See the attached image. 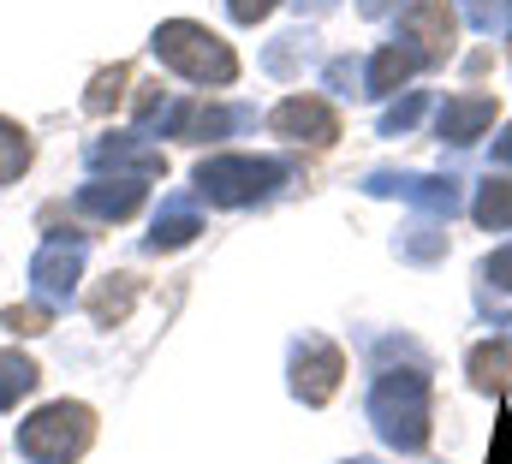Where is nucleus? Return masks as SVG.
<instances>
[{"mask_svg": "<svg viewBox=\"0 0 512 464\" xmlns=\"http://www.w3.org/2000/svg\"><path fill=\"white\" fill-rule=\"evenodd\" d=\"M483 280H495L501 292H512V244H507V250H495V256L483 262Z\"/></svg>", "mask_w": 512, "mask_h": 464, "instance_id": "nucleus-27", "label": "nucleus"}, {"mask_svg": "<svg viewBox=\"0 0 512 464\" xmlns=\"http://www.w3.org/2000/svg\"><path fill=\"white\" fill-rule=\"evenodd\" d=\"M399 0H364V18H382V12H393Z\"/></svg>", "mask_w": 512, "mask_h": 464, "instance_id": "nucleus-31", "label": "nucleus"}, {"mask_svg": "<svg viewBox=\"0 0 512 464\" xmlns=\"http://www.w3.org/2000/svg\"><path fill=\"white\" fill-rule=\"evenodd\" d=\"M399 42H405L423 66L453 60V12H447V0H417V6L405 12V24H399Z\"/></svg>", "mask_w": 512, "mask_h": 464, "instance_id": "nucleus-8", "label": "nucleus"}, {"mask_svg": "<svg viewBox=\"0 0 512 464\" xmlns=\"http://www.w3.org/2000/svg\"><path fill=\"white\" fill-rule=\"evenodd\" d=\"M197 232H203V221H197V209H191V203H167V209L155 215V227H149V238H143V244L161 256V250H179V244H191Z\"/></svg>", "mask_w": 512, "mask_h": 464, "instance_id": "nucleus-16", "label": "nucleus"}, {"mask_svg": "<svg viewBox=\"0 0 512 464\" xmlns=\"http://www.w3.org/2000/svg\"><path fill=\"white\" fill-rule=\"evenodd\" d=\"M96 441V411L78 405V399H60V405H42L24 429H18V453L30 464H72L90 453Z\"/></svg>", "mask_w": 512, "mask_h": 464, "instance_id": "nucleus-3", "label": "nucleus"}, {"mask_svg": "<svg viewBox=\"0 0 512 464\" xmlns=\"http://www.w3.org/2000/svg\"><path fill=\"white\" fill-rule=\"evenodd\" d=\"M12 334H48L54 328V304H24V310H6L0 316Z\"/></svg>", "mask_w": 512, "mask_h": 464, "instance_id": "nucleus-26", "label": "nucleus"}, {"mask_svg": "<svg viewBox=\"0 0 512 464\" xmlns=\"http://www.w3.org/2000/svg\"><path fill=\"white\" fill-rule=\"evenodd\" d=\"M268 131L286 137V143H334L340 137V114L322 102V96H286L274 114H268Z\"/></svg>", "mask_w": 512, "mask_h": 464, "instance_id": "nucleus-9", "label": "nucleus"}, {"mask_svg": "<svg viewBox=\"0 0 512 464\" xmlns=\"http://www.w3.org/2000/svg\"><path fill=\"white\" fill-rule=\"evenodd\" d=\"M227 6H233V18H239V24H262L280 0H227Z\"/></svg>", "mask_w": 512, "mask_h": 464, "instance_id": "nucleus-28", "label": "nucleus"}, {"mask_svg": "<svg viewBox=\"0 0 512 464\" xmlns=\"http://www.w3.org/2000/svg\"><path fill=\"white\" fill-rule=\"evenodd\" d=\"M298 60H310V36H304V30H292V36H280V42L268 48V72H274V78H292Z\"/></svg>", "mask_w": 512, "mask_h": 464, "instance_id": "nucleus-23", "label": "nucleus"}, {"mask_svg": "<svg viewBox=\"0 0 512 464\" xmlns=\"http://www.w3.org/2000/svg\"><path fill=\"white\" fill-rule=\"evenodd\" d=\"M143 131H114V137H96L90 143V167L96 173H120V179H161L167 173V161H161V149H149V143H137Z\"/></svg>", "mask_w": 512, "mask_h": 464, "instance_id": "nucleus-11", "label": "nucleus"}, {"mask_svg": "<svg viewBox=\"0 0 512 464\" xmlns=\"http://www.w3.org/2000/svg\"><path fill=\"white\" fill-rule=\"evenodd\" d=\"M286 179H292L286 161H268V155H215V161L197 167V197L215 203V209H239V203L274 197Z\"/></svg>", "mask_w": 512, "mask_h": 464, "instance_id": "nucleus-4", "label": "nucleus"}, {"mask_svg": "<svg viewBox=\"0 0 512 464\" xmlns=\"http://www.w3.org/2000/svg\"><path fill=\"white\" fill-rule=\"evenodd\" d=\"M245 119H251L245 108H215V102H203V96H197V102H173V108L155 119V125H161L167 137H185V143H209V137H233Z\"/></svg>", "mask_w": 512, "mask_h": 464, "instance_id": "nucleus-10", "label": "nucleus"}, {"mask_svg": "<svg viewBox=\"0 0 512 464\" xmlns=\"http://www.w3.org/2000/svg\"><path fill=\"white\" fill-rule=\"evenodd\" d=\"M423 114H429V96H423V90H411L405 102H393V108L382 114V137H399V131H411V125H417Z\"/></svg>", "mask_w": 512, "mask_h": 464, "instance_id": "nucleus-24", "label": "nucleus"}, {"mask_svg": "<svg viewBox=\"0 0 512 464\" xmlns=\"http://www.w3.org/2000/svg\"><path fill=\"white\" fill-rule=\"evenodd\" d=\"M84 250H90V232H54V238L36 250L30 286H36L42 304H66V298H72V286H78V274H84Z\"/></svg>", "mask_w": 512, "mask_h": 464, "instance_id": "nucleus-5", "label": "nucleus"}, {"mask_svg": "<svg viewBox=\"0 0 512 464\" xmlns=\"http://www.w3.org/2000/svg\"><path fill=\"white\" fill-rule=\"evenodd\" d=\"M346 464H376V459H346Z\"/></svg>", "mask_w": 512, "mask_h": 464, "instance_id": "nucleus-32", "label": "nucleus"}, {"mask_svg": "<svg viewBox=\"0 0 512 464\" xmlns=\"http://www.w3.org/2000/svg\"><path fill=\"white\" fill-rule=\"evenodd\" d=\"M471 215H477V227H489V232H507V227H512V179H489V185L477 191V203H471Z\"/></svg>", "mask_w": 512, "mask_h": 464, "instance_id": "nucleus-18", "label": "nucleus"}, {"mask_svg": "<svg viewBox=\"0 0 512 464\" xmlns=\"http://www.w3.org/2000/svg\"><path fill=\"white\" fill-rule=\"evenodd\" d=\"M131 304H137V280H131V274H108V286L90 298V316H96L102 328H114V322H126Z\"/></svg>", "mask_w": 512, "mask_h": 464, "instance_id": "nucleus-17", "label": "nucleus"}, {"mask_svg": "<svg viewBox=\"0 0 512 464\" xmlns=\"http://www.w3.org/2000/svg\"><path fill=\"white\" fill-rule=\"evenodd\" d=\"M399 250H405L411 262H435V256L447 250V232H435V221L423 215V221H411V227H405V238H399Z\"/></svg>", "mask_w": 512, "mask_h": 464, "instance_id": "nucleus-22", "label": "nucleus"}, {"mask_svg": "<svg viewBox=\"0 0 512 464\" xmlns=\"http://www.w3.org/2000/svg\"><path fill=\"white\" fill-rule=\"evenodd\" d=\"M340 375H346V351L328 346V340H298L292 346V393L304 405H328L340 393Z\"/></svg>", "mask_w": 512, "mask_h": 464, "instance_id": "nucleus-7", "label": "nucleus"}, {"mask_svg": "<svg viewBox=\"0 0 512 464\" xmlns=\"http://www.w3.org/2000/svg\"><path fill=\"white\" fill-rule=\"evenodd\" d=\"M364 191L370 197H405L429 221H453L459 215V179H441V173H370Z\"/></svg>", "mask_w": 512, "mask_h": 464, "instance_id": "nucleus-6", "label": "nucleus"}, {"mask_svg": "<svg viewBox=\"0 0 512 464\" xmlns=\"http://www.w3.org/2000/svg\"><path fill=\"white\" fill-rule=\"evenodd\" d=\"M346 84H358V66L352 60H334L328 66V90H346Z\"/></svg>", "mask_w": 512, "mask_h": 464, "instance_id": "nucleus-29", "label": "nucleus"}, {"mask_svg": "<svg viewBox=\"0 0 512 464\" xmlns=\"http://www.w3.org/2000/svg\"><path fill=\"white\" fill-rule=\"evenodd\" d=\"M417 66H423V60H417L405 42H387L382 54L370 60V72H364V96H393V90H405Z\"/></svg>", "mask_w": 512, "mask_h": 464, "instance_id": "nucleus-14", "label": "nucleus"}, {"mask_svg": "<svg viewBox=\"0 0 512 464\" xmlns=\"http://www.w3.org/2000/svg\"><path fill=\"white\" fill-rule=\"evenodd\" d=\"M465 6V18L477 24V30H512V0H459Z\"/></svg>", "mask_w": 512, "mask_h": 464, "instance_id": "nucleus-25", "label": "nucleus"}, {"mask_svg": "<svg viewBox=\"0 0 512 464\" xmlns=\"http://www.w3.org/2000/svg\"><path fill=\"white\" fill-rule=\"evenodd\" d=\"M489 125H495V96H483V90H471V96H447L441 114H435L441 143H477Z\"/></svg>", "mask_w": 512, "mask_h": 464, "instance_id": "nucleus-13", "label": "nucleus"}, {"mask_svg": "<svg viewBox=\"0 0 512 464\" xmlns=\"http://www.w3.org/2000/svg\"><path fill=\"white\" fill-rule=\"evenodd\" d=\"M370 423L393 453H423L429 447V375L417 369H387L370 393Z\"/></svg>", "mask_w": 512, "mask_h": 464, "instance_id": "nucleus-1", "label": "nucleus"}, {"mask_svg": "<svg viewBox=\"0 0 512 464\" xmlns=\"http://www.w3.org/2000/svg\"><path fill=\"white\" fill-rule=\"evenodd\" d=\"M495 161H501V167H512V125L495 137Z\"/></svg>", "mask_w": 512, "mask_h": 464, "instance_id": "nucleus-30", "label": "nucleus"}, {"mask_svg": "<svg viewBox=\"0 0 512 464\" xmlns=\"http://www.w3.org/2000/svg\"><path fill=\"white\" fill-rule=\"evenodd\" d=\"M24 167H30V137H24V125L0 119V185H12Z\"/></svg>", "mask_w": 512, "mask_h": 464, "instance_id": "nucleus-21", "label": "nucleus"}, {"mask_svg": "<svg viewBox=\"0 0 512 464\" xmlns=\"http://www.w3.org/2000/svg\"><path fill=\"white\" fill-rule=\"evenodd\" d=\"M126 84H131V66H108V72H96L84 108H90V114H114V108L126 102Z\"/></svg>", "mask_w": 512, "mask_h": 464, "instance_id": "nucleus-20", "label": "nucleus"}, {"mask_svg": "<svg viewBox=\"0 0 512 464\" xmlns=\"http://www.w3.org/2000/svg\"><path fill=\"white\" fill-rule=\"evenodd\" d=\"M471 381H477L483 393H507L512 399V334L483 340V346L471 351Z\"/></svg>", "mask_w": 512, "mask_h": 464, "instance_id": "nucleus-15", "label": "nucleus"}, {"mask_svg": "<svg viewBox=\"0 0 512 464\" xmlns=\"http://www.w3.org/2000/svg\"><path fill=\"white\" fill-rule=\"evenodd\" d=\"M36 381H42V375H36V363H30L24 351H0V411H12Z\"/></svg>", "mask_w": 512, "mask_h": 464, "instance_id": "nucleus-19", "label": "nucleus"}, {"mask_svg": "<svg viewBox=\"0 0 512 464\" xmlns=\"http://www.w3.org/2000/svg\"><path fill=\"white\" fill-rule=\"evenodd\" d=\"M143 191H149L143 179H120V173H114V179H90V185L72 197V209L90 215V221H131V215L143 209Z\"/></svg>", "mask_w": 512, "mask_h": 464, "instance_id": "nucleus-12", "label": "nucleus"}, {"mask_svg": "<svg viewBox=\"0 0 512 464\" xmlns=\"http://www.w3.org/2000/svg\"><path fill=\"white\" fill-rule=\"evenodd\" d=\"M155 54H161V66H173L191 84H233L239 78V54L215 30H203L191 18H167L155 30Z\"/></svg>", "mask_w": 512, "mask_h": 464, "instance_id": "nucleus-2", "label": "nucleus"}]
</instances>
